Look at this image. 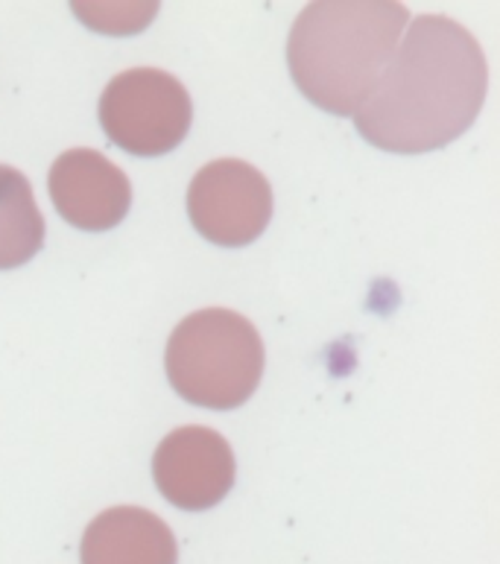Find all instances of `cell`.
I'll list each match as a JSON object with an SVG mask.
<instances>
[{"mask_svg":"<svg viewBox=\"0 0 500 564\" xmlns=\"http://www.w3.org/2000/svg\"><path fill=\"white\" fill-rule=\"evenodd\" d=\"M88 12H100V21H94L97 33H138L141 26L155 15L159 3H83Z\"/></svg>","mask_w":500,"mask_h":564,"instance_id":"obj_10","label":"cell"},{"mask_svg":"<svg viewBox=\"0 0 500 564\" xmlns=\"http://www.w3.org/2000/svg\"><path fill=\"white\" fill-rule=\"evenodd\" d=\"M235 451L217 430L178 427L162 438L153 456V480L167 503L205 512L235 489Z\"/></svg>","mask_w":500,"mask_h":564,"instance_id":"obj_6","label":"cell"},{"mask_svg":"<svg viewBox=\"0 0 500 564\" xmlns=\"http://www.w3.org/2000/svg\"><path fill=\"white\" fill-rule=\"evenodd\" d=\"M83 564H176L178 547L167 523L141 506H111L85 527Z\"/></svg>","mask_w":500,"mask_h":564,"instance_id":"obj_8","label":"cell"},{"mask_svg":"<svg viewBox=\"0 0 500 564\" xmlns=\"http://www.w3.org/2000/svg\"><path fill=\"white\" fill-rule=\"evenodd\" d=\"M44 246V217L24 173L0 164V270L33 261Z\"/></svg>","mask_w":500,"mask_h":564,"instance_id":"obj_9","label":"cell"},{"mask_svg":"<svg viewBox=\"0 0 500 564\" xmlns=\"http://www.w3.org/2000/svg\"><path fill=\"white\" fill-rule=\"evenodd\" d=\"M407 24V7L387 0L311 3L290 30V76L314 106L355 118L381 83Z\"/></svg>","mask_w":500,"mask_h":564,"instance_id":"obj_2","label":"cell"},{"mask_svg":"<svg viewBox=\"0 0 500 564\" xmlns=\"http://www.w3.org/2000/svg\"><path fill=\"white\" fill-rule=\"evenodd\" d=\"M187 217L205 240L238 249L258 240L270 226L272 187L247 161H211L187 187Z\"/></svg>","mask_w":500,"mask_h":564,"instance_id":"obj_5","label":"cell"},{"mask_svg":"<svg viewBox=\"0 0 500 564\" xmlns=\"http://www.w3.org/2000/svg\"><path fill=\"white\" fill-rule=\"evenodd\" d=\"M47 187L59 217L83 231H109L120 226L132 205L127 173L94 150L62 152L53 161Z\"/></svg>","mask_w":500,"mask_h":564,"instance_id":"obj_7","label":"cell"},{"mask_svg":"<svg viewBox=\"0 0 500 564\" xmlns=\"http://www.w3.org/2000/svg\"><path fill=\"white\" fill-rule=\"evenodd\" d=\"M486 91L489 65L475 35L454 18L419 15L355 115V127L378 150H442L471 129Z\"/></svg>","mask_w":500,"mask_h":564,"instance_id":"obj_1","label":"cell"},{"mask_svg":"<svg viewBox=\"0 0 500 564\" xmlns=\"http://www.w3.org/2000/svg\"><path fill=\"white\" fill-rule=\"evenodd\" d=\"M191 94L167 70H123L100 97V127L106 138L138 159H155L176 150L191 132Z\"/></svg>","mask_w":500,"mask_h":564,"instance_id":"obj_4","label":"cell"},{"mask_svg":"<svg viewBox=\"0 0 500 564\" xmlns=\"http://www.w3.org/2000/svg\"><path fill=\"white\" fill-rule=\"evenodd\" d=\"M164 366L170 387L187 404L235 410L247 404L261 383V334L247 316L235 311H196L170 334Z\"/></svg>","mask_w":500,"mask_h":564,"instance_id":"obj_3","label":"cell"}]
</instances>
